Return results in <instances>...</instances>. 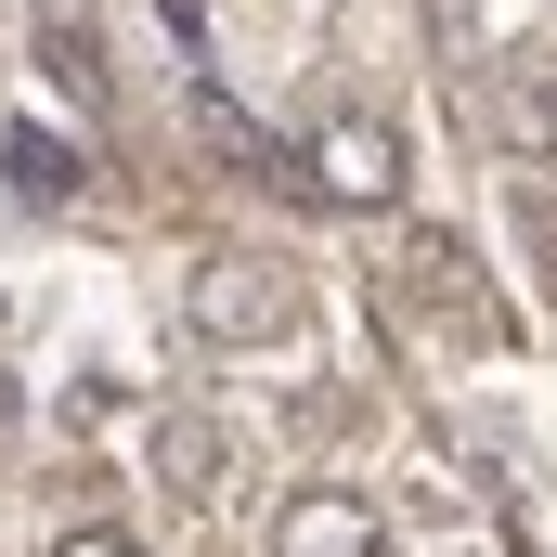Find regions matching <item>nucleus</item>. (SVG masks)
<instances>
[{"label":"nucleus","instance_id":"obj_1","mask_svg":"<svg viewBox=\"0 0 557 557\" xmlns=\"http://www.w3.org/2000/svg\"><path fill=\"white\" fill-rule=\"evenodd\" d=\"M182 311H195V337L260 350V337H285V324H298V273H285V260H260V247H221L208 273L182 285Z\"/></svg>","mask_w":557,"mask_h":557},{"label":"nucleus","instance_id":"obj_2","mask_svg":"<svg viewBox=\"0 0 557 557\" xmlns=\"http://www.w3.org/2000/svg\"><path fill=\"white\" fill-rule=\"evenodd\" d=\"M298 182H311L324 208H389V195H403V131H389V117H324L311 156H298Z\"/></svg>","mask_w":557,"mask_h":557},{"label":"nucleus","instance_id":"obj_3","mask_svg":"<svg viewBox=\"0 0 557 557\" xmlns=\"http://www.w3.org/2000/svg\"><path fill=\"white\" fill-rule=\"evenodd\" d=\"M480 143H493L506 169H557V78H545V65H493V91H480Z\"/></svg>","mask_w":557,"mask_h":557},{"label":"nucleus","instance_id":"obj_4","mask_svg":"<svg viewBox=\"0 0 557 557\" xmlns=\"http://www.w3.org/2000/svg\"><path fill=\"white\" fill-rule=\"evenodd\" d=\"M273 557H389V519L363 506V493H285V519H273Z\"/></svg>","mask_w":557,"mask_h":557},{"label":"nucleus","instance_id":"obj_5","mask_svg":"<svg viewBox=\"0 0 557 557\" xmlns=\"http://www.w3.org/2000/svg\"><path fill=\"white\" fill-rule=\"evenodd\" d=\"M221 480H234V428L221 416H156V493L169 506H221Z\"/></svg>","mask_w":557,"mask_h":557},{"label":"nucleus","instance_id":"obj_6","mask_svg":"<svg viewBox=\"0 0 557 557\" xmlns=\"http://www.w3.org/2000/svg\"><path fill=\"white\" fill-rule=\"evenodd\" d=\"M403 285H416L428 311H454V324H480V337H506V311L480 298V260H467L454 234H416V247H403Z\"/></svg>","mask_w":557,"mask_h":557},{"label":"nucleus","instance_id":"obj_7","mask_svg":"<svg viewBox=\"0 0 557 557\" xmlns=\"http://www.w3.org/2000/svg\"><path fill=\"white\" fill-rule=\"evenodd\" d=\"M39 78L78 91V104H104V13L91 0H39Z\"/></svg>","mask_w":557,"mask_h":557},{"label":"nucleus","instance_id":"obj_8","mask_svg":"<svg viewBox=\"0 0 557 557\" xmlns=\"http://www.w3.org/2000/svg\"><path fill=\"white\" fill-rule=\"evenodd\" d=\"M195 131L221 143V156H234V169H260V182H298V156H285V143L260 131V117H247V104H234V91H221V78H195Z\"/></svg>","mask_w":557,"mask_h":557},{"label":"nucleus","instance_id":"obj_9","mask_svg":"<svg viewBox=\"0 0 557 557\" xmlns=\"http://www.w3.org/2000/svg\"><path fill=\"white\" fill-rule=\"evenodd\" d=\"M0 169H13V195L26 208H78V143H52V131H0Z\"/></svg>","mask_w":557,"mask_h":557},{"label":"nucleus","instance_id":"obj_10","mask_svg":"<svg viewBox=\"0 0 557 557\" xmlns=\"http://www.w3.org/2000/svg\"><path fill=\"white\" fill-rule=\"evenodd\" d=\"M52 557H143V545H131V532H65Z\"/></svg>","mask_w":557,"mask_h":557}]
</instances>
